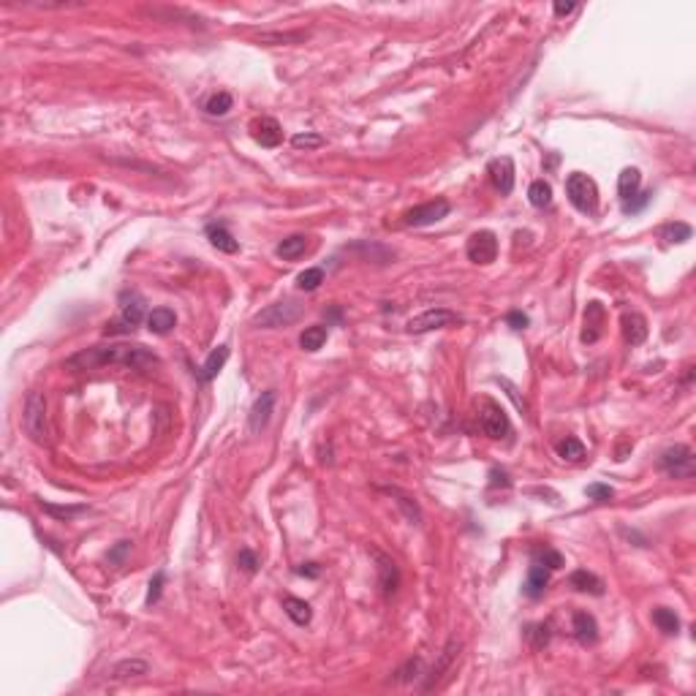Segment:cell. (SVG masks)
Instances as JSON below:
<instances>
[{
	"mask_svg": "<svg viewBox=\"0 0 696 696\" xmlns=\"http://www.w3.org/2000/svg\"><path fill=\"white\" fill-rule=\"evenodd\" d=\"M161 359L144 346H131V343H112V346H93L82 348L79 354L65 359L68 370H96L106 365H123L131 370H150L155 368Z\"/></svg>",
	"mask_w": 696,
	"mask_h": 696,
	"instance_id": "1",
	"label": "cell"
},
{
	"mask_svg": "<svg viewBox=\"0 0 696 696\" xmlns=\"http://www.w3.org/2000/svg\"><path fill=\"white\" fill-rule=\"evenodd\" d=\"M25 432L30 435L33 444H46L49 441V427H46V400L41 392H30L25 400V413H22Z\"/></svg>",
	"mask_w": 696,
	"mask_h": 696,
	"instance_id": "2",
	"label": "cell"
},
{
	"mask_svg": "<svg viewBox=\"0 0 696 696\" xmlns=\"http://www.w3.org/2000/svg\"><path fill=\"white\" fill-rule=\"evenodd\" d=\"M566 196H569V202L579 212L595 215V210H598V188H595L593 177H588L582 172L569 174V180H566Z\"/></svg>",
	"mask_w": 696,
	"mask_h": 696,
	"instance_id": "3",
	"label": "cell"
},
{
	"mask_svg": "<svg viewBox=\"0 0 696 696\" xmlns=\"http://www.w3.org/2000/svg\"><path fill=\"white\" fill-rule=\"evenodd\" d=\"M658 468L666 473V476H672V479H691L696 471L694 451H691V446H685V444H675V446L661 451Z\"/></svg>",
	"mask_w": 696,
	"mask_h": 696,
	"instance_id": "4",
	"label": "cell"
},
{
	"mask_svg": "<svg viewBox=\"0 0 696 696\" xmlns=\"http://www.w3.org/2000/svg\"><path fill=\"white\" fill-rule=\"evenodd\" d=\"M144 316V299L136 291H125L120 297V321H109L106 324V335H117V332H134L142 324Z\"/></svg>",
	"mask_w": 696,
	"mask_h": 696,
	"instance_id": "5",
	"label": "cell"
},
{
	"mask_svg": "<svg viewBox=\"0 0 696 696\" xmlns=\"http://www.w3.org/2000/svg\"><path fill=\"white\" fill-rule=\"evenodd\" d=\"M299 316H302V305H299L297 299H286V302H275V305H269L266 310H262V313L253 318V324H256V327H264V329L288 327V324H294Z\"/></svg>",
	"mask_w": 696,
	"mask_h": 696,
	"instance_id": "6",
	"label": "cell"
},
{
	"mask_svg": "<svg viewBox=\"0 0 696 696\" xmlns=\"http://www.w3.org/2000/svg\"><path fill=\"white\" fill-rule=\"evenodd\" d=\"M451 324H460V316L454 310H449V307H430V310L419 313L416 318H411L408 332L411 335H425V332L451 327Z\"/></svg>",
	"mask_w": 696,
	"mask_h": 696,
	"instance_id": "7",
	"label": "cell"
},
{
	"mask_svg": "<svg viewBox=\"0 0 696 696\" xmlns=\"http://www.w3.org/2000/svg\"><path fill=\"white\" fill-rule=\"evenodd\" d=\"M451 205L446 199H432L427 205H419L408 210L406 215H403V226H413V228H419V226H430L435 221H441V218H446L449 215Z\"/></svg>",
	"mask_w": 696,
	"mask_h": 696,
	"instance_id": "8",
	"label": "cell"
},
{
	"mask_svg": "<svg viewBox=\"0 0 696 696\" xmlns=\"http://www.w3.org/2000/svg\"><path fill=\"white\" fill-rule=\"evenodd\" d=\"M479 422H482V430H484V435L492 438V441H501V438H506V435L512 432V422H509L506 411L501 408L498 403H492V400L484 403Z\"/></svg>",
	"mask_w": 696,
	"mask_h": 696,
	"instance_id": "9",
	"label": "cell"
},
{
	"mask_svg": "<svg viewBox=\"0 0 696 696\" xmlns=\"http://www.w3.org/2000/svg\"><path fill=\"white\" fill-rule=\"evenodd\" d=\"M465 253H468V259L473 264H492L495 256H498V237L487 228L476 231L468 240V245H465Z\"/></svg>",
	"mask_w": 696,
	"mask_h": 696,
	"instance_id": "10",
	"label": "cell"
},
{
	"mask_svg": "<svg viewBox=\"0 0 696 696\" xmlns=\"http://www.w3.org/2000/svg\"><path fill=\"white\" fill-rule=\"evenodd\" d=\"M275 400H278V394L275 389L269 392H262V397H256V403H253V408H250V432H262L269 425V419H272V408H275Z\"/></svg>",
	"mask_w": 696,
	"mask_h": 696,
	"instance_id": "11",
	"label": "cell"
},
{
	"mask_svg": "<svg viewBox=\"0 0 696 696\" xmlns=\"http://www.w3.org/2000/svg\"><path fill=\"white\" fill-rule=\"evenodd\" d=\"M250 134L262 147H269V150L283 142V128L275 117H259L256 123L250 125Z\"/></svg>",
	"mask_w": 696,
	"mask_h": 696,
	"instance_id": "12",
	"label": "cell"
},
{
	"mask_svg": "<svg viewBox=\"0 0 696 696\" xmlns=\"http://www.w3.org/2000/svg\"><path fill=\"white\" fill-rule=\"evenodd\" d=\"M490 180L495 185V191H501L503 196L514 191V161L509 155L503 158H495L490 164Z\"/></svg>",
	"mask_w": 696,
	"mask_h": 696,
	"instance_id": "13",
	"label": "cell"
},
{
	"mask_svg": "<svg viewBox=\"0 0 696 696\" xmlns=\"http://www.w3.org/2000/svg\"><path fill=\"white\" fill-rule=\"evenodd\" d=\"M572 631L576 636V642L588 647L598 639V623H595V617L591 612H574Z\"/></svg>",
	"mask_w": 696,
	"mask_h": 696,
	"instance_id": "14",
	"label": "cell"
},
{
	"mask_svg": "<svg viewBox=\"0 0 696 696\" xmlns=\"http://www.w3.org/2000/svg\"><path fill=\"white\" fill-rule=\"evenodd\" d=\"M381 490L392 495V501L400 506V512L406 514V520H408L411 525H422V509H419V503H416V498L408 495V492H403L400 487H381Z\"/></svg>",
	"mask_w": 696,
	"mask_h": 696,
	"instance_id": "15",
	"label": "cell"
},
{
	"mask_svg": "<svg viewBox=\"0 0 696 696\" xmlns=\"http://www.w3.org/2000/svg\"><path fill=\"white\" fill-rule=\"evenodd\" d=\"M623 337H626V343L629 346H639V343H645V337H647V321H645V316H639V313H623Z\"/></svg>",
	"mask_w": 696,
	"mask_h": 696,
	"instance_id": "16",
	"label": "cell"
},
{
	"mask_svg": "<svg viewBox=\"0 0 696 696\" xmlns=\"http://www.w3.org/2000/svg\"><path fill=\"white\" fill-rule=\"evenodd\" d=\"M373 555H375V560H378V582H381V591L387 595L394 593L397 585H400V572H397L394 560L381 553H373Z\"/></svg>",
	"mask_w": 696,
	"mask_h": 696,
	"instance_id": "17",
	"label": "cell"
},
{
	"mask_svg": "<svg viewBox=\"0 0 696 696\" xmlns=\"http://www.w3.org/2000/svg\"><path fill=\"white\" fill-rule=\"evenodd\" d=\"M547 585H550V569L533 560V566L528 569V579H525L522 593L528 595V598H539V595L547 591Z\"/></svg>",
	"mask_w": 696,
	"mask_h": 696,
	"instance_id": "18",
	"label": "cell"
},
{
	"mask_svg": "<svg viewBox=\"0 0 696 696\" xmlns=\"http://www.w3.org/2000/svg\"><path fill=\"white\" fill-rule=\"evenodd\" d=\"M174 324H177V316H174L172 307H153L147 313V329L153 335H166V332L174 329Z\"/></svg>",
	"mask_w": 696,
	"mask_h": 696,
	"instance_id": "19",
	"label": "cell"
},
{
	"mask_svg": "<svg viewBox=\"0 0 696 696\" xmlns=\"http://www.w3.org/2000/svg\"><path fill=\"white\" fill-rule=\"evenodd\" d=\"M207 240H210V245L218 247L221 253H237V250H240V243L231 237V231H228L224 224L207 226Z\"/></svg>",
	"mask_w": 696,
	"mask_h": 696,
	"instance_id": "20",
	"label": "cell"
},
{
	"mask_svg": "<svg viewBox=\"0 0 696 696\" xmlns=\"http://www.w3.org/2000/svg\"><path fill=\"white\" fill-rule=\"evenodd\" d=\"M569 585H572L574 591H579V593H593V595L604 593V582L593 572H588V569H576L569 576Z\"/></svg>",
	"mask_w": 696,
	"mask_h": 696,
	"instance_id": "21",
	"label": "cell"
},
{
	"mask_svg": "<svg viewBox=\"0 0 696 696\" xmlns=\"http://www.w3.org/2000/svg\"><path fill=\"white\" fill-rule=\"evenodd\" d=\"M601 321H604V310H601L598 302H591L588 310H585V327H591L582 332V340H585V343L598 340V335H601Z\"/></svg>",
	"mask_w": 696,
	"mask_h": 696,
	"instance_id": "22",
	"label": "cell"
},
{
	"mask_svg": "<svg viewBox=\"0 0 696 696\" xmlns=\"http://www.w3.org/2000/svg\"><path fill=\"white\" fill-rule=\"evenodd\" d=\"M639 185H642L639 169H623L620 177H617V193H620V199L629 202L631 196H636L639 193Z\"/></svg>",
	"mask_w": 696,
	"mask_h": 696,
	"instance_id": "23",
	"label": "cell"
},
{
	"mask_svg": "<svg viewBox=\"0 0 696 696\" xmlns=\"http://www.w3.org/2000/svg\"><path fill=\"white\" fill-rule=\"evenodd\" d=\"M283 610H286V614L297 623V626H307L310 617H313L310 604L302 601V598H294V595H286V598H283Z\"/></svg>",
	"mask_w": 696,
	"mask_h": 696,
	"instance_id": "24",
	"label": "cell"
},
{
	"mask_svg": "<svg viewBox=\"0 0 696 696\" xmlns=\"http://www.w3.org/2000/svg\"><path fill=\"white\" fill-rule=\"evenodd\" d=\"M305 247H307V237H302V234H291V237H286L283 243H278L275 253H278L281 259H286V262H294V259H299V256L305 253Z\"/></svg>",
	"mask_w": 696,
	"mask_h": 696,
	"instance_id": "25",
	"label": "cell"
},
{
	"mask_svg": "<svg viewBox=\"0 0 696 696\" xmlns=\"http://www.w3.org/2000/svg\"><path fill=\"white\" fill-rule=\"evenodd\" d=\"M226 359H228V346H218L210 351V356H207V362L202 365V378L205 381H212L221 370H224Z\"/></svg>",
	"mask_w": 696,
	"mask_h": 696,
	"instance_id": "26",
	"label": "cell"
},
{
	"mask_svg": "<svg viewBox=\"0 0 696 696\" xmlns=\"http://www.w3.org/2000/svg\"><path fill=\"white\" fill-rule=\"evenodd\" d=\"M231 106H234L231 93L221 90V93H212V96L205 101V112L210 115V117H224V115H228V109H231Z\"/></svg>",
	"mask_w": 696,
	"mask_h": 696,
	"instance_id": "27",
	"label": "cell"
},
{
	"mask_svg": "<svg viewBox=\"0 0 696 696\" xmlns=\"http://www.w3.org/2000/svg\"><path fill=\"white\" fill-rule=\"evenodd\" d=\"M653 623L658 626V631H664V634L669 636L680 631V617L675 614V610H666V607H655Z\"/></svg>",
	"mask_w": 696,
	"mask_h": 696,
	"instance_id": "28",
	"label": "cell"
},
{
	"mask_svg": "<svg viewBox=\"0 0 696 696\" xmlns=\"http://www.w3.org/2000/svg\"><path fill=\"white\" fill-rule=\"evenodd\" d=\"M327 335L329 329L324 324H316V327H307L302 335H299V346L305 348V351H318V348L327 343Z\"/></svg>",
	"mask_w": 696,
	"mask_h": 696,
	"instance_id": "29",
	"label": "cell"
},
{
	"mask_svg": "<svg viewBox=\"0 0 696 696\" xmlns=\"http://www.w3.org/2000/svg\"><path fill=\"white\" fill-rule=\"evenodd\" d=\"M528 199H531V205L539 207V210L550 207L553 205V185L547 183V180H536V183L528 188Z\"/></svg>",
	"mask_w": 696,
	"mask_h": 696,
	"instance_id": "30",
	"label": "cell"
},
{
	"mask_svg": "<svg viewBox=\"0 0 696 696\" xmlns=\"http://www.w3.org/2000/svg\"><path fill=\"white\" fill-rule=\"evenodd\" d=\"M147 672H150V666H147L144 661L131 658V661H120V664L115 666L112 677H115V680H128V677H142V675H147Z\"/></svg>",
	"mask_w": 696,
	"mask_h": 696,
	"instance_id": "31",
	"label": "cell"
},
{
	"mask_svg": "<svg viewBox=\"0 0 696 696\" xmlns=\"http://www.w3.org/2000/svg\"><path fill=\"white\" fill-rule=\"evenodd\" d=\"M321 283H324V269L321 266H310V269L297 275V286L302 288V291H316Z\"/></svg>",
	"mask_w": 696,
	"mask_h": 696,
	"instance_id": "32",
	"label": "cell"
},
{
	"mask_svg": "<svg viewBox=\"0 0 696 696\" xmlns=\"http://www.w3.org/2000/svg\"><path fill=\"white\" fill-rule=\"evenodd\" d=\"M691 226L688 224H666L664 228H661V237L666 240V243H685V240H691Z\"/></svg>",
	"mask_w": 696,
	"mask_h": 696,
	"instance_id": "33",
	"label": "cell"
},
{
	"mask_svg": "<svg viewBox=\"0 0 696 696\" xmlns=\"http://www.w3.org/2000/svg\"><path fill=\"white\" fill-rule=\"evenodd\" d=\"M558 454L563 457V460H582L585 457V446H582V441H576V438H563L560 444H558Z\"/></svg>",
	"mask_w": 696,
	"mask_h": 696,
	"instance_id": "34",
	"label": "cell"
},
{
	"mask_svg": "<svg viewBox=\"0 0 696 696\" xmlns=\"http://www.w3.org/2000/svg\"><path fill=\"white\" fill-rule=\"evenodd\" d=\"M44 512L52 514V517H58V520H74L77 514H84L87 512V506H55V503H39Z\"/></svg>",
	"mask_w": 696,
	"mask_h": 696,
	"instance_id": "35",
	"label": "cell"
},
{
	"mask_svg": "<svg viewBox=\"0 0 696 696\" xmlns=\"http://www.w3.org/2000/svg\"><path fill=\"white\" fill-rule=\"evenodd\" d=\"M536 563H541L550 572H555V569L563 566V555L558 553V550H553V547H541V550H536Z\"/></svg>",
	"mask_w": 696,
	"mask_h": 696,
	"instance_id": "36",
	"label": "cell"
},
{
	"mask_svg": "<svg viewBox=\"0 0 696 696\" xmlns=\"http://www.w3.org/2000/svg\"><path fill=\"white\" fill-rule=\"evenodd\" d=\"M291 144H294L297 150H316V147L324 144V136H318V134H313V131H305V134L291 136Z\"/></svg>",
	"mask_w": 696,
	"mask_h": 696,
	"instance_id": "37",
	"label": "cell"
},
{
	"mask_svg": "<svg viewBox=\"0 0 696 696\" xmlns=\"http://www.w3.org/2000/svg\"><path fill=\"white\" fill-rule=\"evenodd\" d=\"M259 41L262 44H297V41H305V33H262Z\"/></svg>",
	"mask_w": 696,
	"mask_h": 696,
	"instance_id": "38",
	"label": "cell"
},
{
	"mask_svg": "<svg viewBox=\"0 0 696 696\" xmlns=\"http://www.w3.org/2000/svg\"><path fill=\"white\" fill-rule=\"evenodd\" d=\"M528 639H531V645L539 650V647H544L547 642H550V626L547 623H539V626H531L528 629Z\"/></svg>",
	"mask_w": 696,
	"mask_h": 696,
	"instance_id": "39",
	"label": "cell"
},
{
	"mask_svg": "<svg viewBox=\"0 0 696 696\" xmlns=\"http://www.w3.org/2000/svg\"><path fill=\"white\" fill-rule=\"evenodd\" d=\"M588 498H593V501H598V503H607V501H612V495H614V490L610 487V484H588Z\"/></svg>",
	"mask_w": 696,
	"mask_h": 696,
	"instance_id": "40",
	"label": "cell"
},
{
	"mask_svg": "<svg viewBox=\"0 0 696 696\" xmlns=\"http://www.w3.org/2000/svg\"><path fill=\"white\" fill-rule=\"evenodd\" d=\"M650 199H653V191H647V193H636V196H631L629 202H623V212H626V215H631V212H639V210L647 205Z\"/></svg>",
	"mask_w": 696,
	"mask_h": 696,
	"instance_id": "41",
	"label": "cell"
},
{
	"mask_svg": "<svg viewBox=\"0 0 696 696\" xmlns=\"http://www.w3.org/2000/svg\"><path fill=\"white\" fill-rule=\"evenodd\" d=\"M237 566H240L245 574H256V569H259V558L250 553V550H243V553L237 555Z\"/></svg>",
	"mask_w": 696,
	"mask_h": 696,
	"instance_id": "42",
	"label": "cell"
},
{
	"mask_svg": "<svg viewBox=\"0 0 696 696\" xmlns=\"http://www.w3.org/2000/svg\"><path fill=\"white\" fill-rule=\"evenodd\" d=\"M161 591H164V572H158L153 579H150V593H147V604H150V607L161 598Z\"/></svg>",
	"mask_w": 696,
	"mask_h": 696,
	"instance_id": "43",
	"label": "cell"
},
{
	"mask_svg": "<svg viewBox=\"0 0 696 696\" xmlns=\"http://www.w3.org/2000/svg\"><path fill=\"white\" fill-rule=\"evenodd\" d=\"M131 553V541L125 539V541H117V547L109 553V563H115V566H123L125 555Z\"/></svg>",
	"mask_w": 696,
	"mask_h": 696,
	"instance_id": "44",
	"label": "cell"
},
{
	"mask_svg": "<svg viewBox=\"0 0 696 696\" xmlns=\"http://www.w3.org/2000/svg\"><path fill=\"white\" fill-rule=\"evenodd\" d=\"M506 324L512 329H525L528 327V316L525 313H520V310H512L509 316H506Z\"/></svg>",
	"mask_w": 696,
	"mask_h": 696,
	"instance_id": "45",
	"label": "cell"
},
{
	"mask_svg": "<svg viewBox=\"0 0 696 696\" xmlns=\"http://www.w3.org/2000/svg\"><path fill=\"white\" fill-rule=\"evenodd\" d=\"M297 574H299V576H313V579H316V576L321 574V566H318V563H302V566L297 569Z\"/></svg>",
	"mask_w": 696,
	"mask_h": 696,
	"instance_id": "46",
	"label": "cell"
},
{
	"mask_svg": "<svg viewBox=\"0 0 696 696\" xmlns=\"http://www.w3.org/2000/svg\"><path fill=\"white\" fill-rule=\"evenodd\" d=\"M490 479H492V482H490L492 487H498V484L509 487V484H512V482H509V476H506L503 471H498V468H492V471H490Z\"/></svg>",
	"mask_w": 696,
	"mask_h": 696,
	"instance_id": "47",
	"label": "cell"
},
{
	"mask_svg": "<svg viewBox=\"0 0 696 696\" xmlns=\"http://www.w3.org/2000/svg\"><path fill=\"white\" fill-rule=\"evenodd\" d=\"M553 8H555V14H558V17H563V14H572L576 6H574V3H560V0H558Z\"/></svg>",
	"mask_w": 696,
	"mask_h": 696,
	"instance_id": "48",
	"label": "cell"
}]
</instances>
